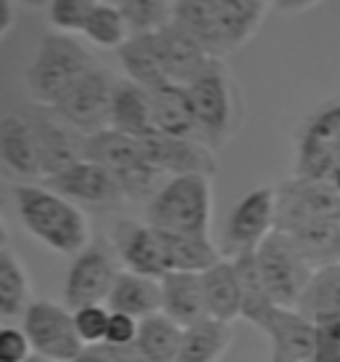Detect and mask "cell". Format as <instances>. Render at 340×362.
<instances>
[{"label": "cell", "instance_id": "6", "mask_svg": "<svg viewBox=\"0 0 340 362\" xmlns=\"http://www.w3.org/2000/svg\"><path fill=\"white\" fill-rule=\"evenodd\" d=\"M340 168V93L322 102L298 125L293 176L329 181Z\"/></svg>", "mask_w": 340, "mask_h": 362}, {"label": "cell", "instance_id": "48", "mask_svg": "<svg viewBox=\"0 0 340 362\" xmlns=\"http://www.w3.org/2000/svg\"><path fill=\"white\" fill-rule=\"evenodd\" d=\"M30 362H51V360H43V357H32Z\"/></svg>", "mask_w": 340, "mask_h": 362}, {"label": "cell", "instance_id": "23", "mask_svg": "<svg viewBox=\"0 0 340 362\" xmlns=\"http://www.w3.org/2000/svg\"><path fill=\"white\" fill-rule=\"evenodd\" d=\"M152 93V115H154V131L178 139H200L197 134V117L189 99V90L181 83H165Z\"/></svg>", "mask_w": 340, "mask_h": 362}, {"label": "cell", "instance_id": "25", "mask_svg": "<svg viewBox=\"0 0 340 362\" xmlns=\"http://www.w3.org/2000/svg\"><path fill=\"white\" fill-rule=\"evenodd\" d=\"M202 288L207 317H216L224 322H234L242 317V285L231 259H221L210 269H205Z\"/></svg>", "mask_w": 340, "mask_h": 362}, {"label": "cell", "instance_id": "10", "mask_svg": "<svg viewBox=\"0 0 340 362\" xmlns=\"http://www.w3.org/2000/svg\"><path fill=\"white\" fill-rule=\"evenodd\" d=\"M117 80L99 64L88 69L51 110L83 136H93L109 128L112 96Z\"/></svg>", "mask_w": 340, "mask_h": 362}, {"label": "cell", "instance_id": "30", "mask_svg": "<svg viewBox=\"0 0 340 362\" xmlns=\"http://www.w3.org/2000/svg\"><path fill=\"white\" fill-rule=\"evenodd\" d=\"M181 341H183V325L168 315H157L141 320L138 328L136 349L147 362H178L181 354Z\"/></svg>", "mask_w": 340, "mask_h": 362}, {"label": "cell", "instance_id": "42", "mask_svg": "<svg viewBox=\"0 0 340 362\" xmlns=\"http://www.w3.org/2000/svg\"><path fill=\"white\" fill-rule=\"evenodd\" d=\"M319 3H324V0H274L272 8L277 13H284V16H295V13H306L311 8H317Z\"/></svg>", "mask_w": 340, "mask_h": 362}, {"label": "cell", "instance_id": "41", "mask_svg": "<svg viewBox=\"0 0 340 362\" xmlns=\"http://www.w3.org/2000/svg\"><path fill=\"white\" fill-rule=\"evenodd\" d=\"M314 362H340V320L319 325V346Z\"/></svg>", "mask_w": 340, "mask_h": 362}, {"label": "cell", "instance_id": "38", "mask_svg": "<svg viewBox=\"0 0 340 362\" xmlns=\"http://www.w3.org/2000/svg\"><path fill=\"white\" fill-rule=\"evenodd\" d=\"M72 317H75V328H78V336L83 339L85 346H99L107 339V325H109V317H112V309L107 304H85L72 309Z\"/></svg>", "mask_w": 340, "mask_h": 362}, {"label": "cell", "instance_id": "12", "mask_svg": "<svg viewBox=\"0 0 340 362\" xmlns=\"http://www.w3.org/2000/svg\"><path fill=\"white\" fill-rule=\"evenodd\" d=\"M120 272L123 264L117 259L112 243L107 245L102 240H93L88 248L72 259L64 280V304L69 309L85 304H107Z\"/></svg>", "mask_w": 340, "mask_h": 362}, {"label": "cell", "instance_id": "18", "mask_svg": "<svg viewBox=\"0 0 340 362\" xmlns=\"http://www.w3.org/2000/svg\"><path fill=\"white\" fill-rule=\"evenodd\" d=\"M0 160L8 176L22 181L43 179L37 141L24 112H8L0 120Z\"/></svg>", "mask_w": 340, "mask_h": 362}, {"label": "cell", "instance_id": "27", "mask_svg": "<svg viewBox=\"0 0 340 362\" xmlns=\"http://www.w3.org/2000/svg\"><path fill=\"white\" fill-rule=\"evenodd\" d=\"M117 59L125 69V78L154 90L170 83L159 59L157 37L154 35H130V40L117 51Z\"/></svg>", "mask_w": 340, "mask_h": 362}, {"label": "cell", "instance_id": "2", "mask_svg": "<svg viewBox=\"0 0 340 362\" xmlns=\"http://www.w3.org/2000/svg\"><path fill=\"white\" fill-rule=\"evenodd\" d=\"M147 224L159 232L210 238L213 184L205 173L170 176L147 203Z\"/></svg>", "mask_w": 340, "mask_h": 362}, {"label": "cell", "instance_id": "47", "mask_svg": "<svg viewBox=\"0 0 340 362\" xmlns=\"http://www.w3.org/2000/svg\"><path fill=\"white\" fill-rule=\"evenodd\" d=\"M272 362H293V360H284V357H279V354H272Z\"/></svg>", "mask_w": 340, "mask_h": 362}, {"label": "cell", "instance_id": "17", "mask_svg": "<svg viewBox=\"0 0 340 362\" xmlns=\"http://www.w3.org/2000/svg\"><path fill=\"white\" fill-rule=\"evenodd\" d=\"M258 328L272 341V354L293 362H314L319 346V325L298 309L274 306Z\"/></svg>", "mask_w": 340, "mask_h": 362}, {"label": "cell", "instance_id": "49", "mask_svg": "<svg viewBox=\"0 0 340 362\" xmlns=\"http://www.w3.org/2000/svg\"><path fill=\"white\" fill-rule=\"evenodd\" d=\"M107 3H117V6H120V3H123V0H107Z\"/></svg>", "mask_w": 340, "mask_h": 362}, {"label": "cell", "instance_id": "31", "mask_svg": "<svg viewBox=\"0 0 340 362\" xmlns=\"http://www.w3.org/2000/svg\"><path fill=\"white\" fill-rule=\"evenodd\" d=\"M269 8L272 6L263 0H218L229 51H239L242 45H248L258 35Z\"/></svg>", "mask_w": 340, "mask_h": 362}, {"label": "cell", "instance_id": "1", "mask_svg": "<svg viewBox=\"0 0 340 362\" xmlns=\"http://www.w3.org/2000/svg\"><path fill=\"white\" fill-rule=\"evenodd\" d=\"M13 203L22 226L40 245L59 256H78L91 245V224L78 203L67 200L43 181H22L13 187Z\"/></svg>", "mask_w": 340, "mask_h": 362}, {"label": "cell", "instance_id": "16", "mask_svg": "<svg viewBox=\"0 0 340 362\" xmlns=\"http://www.w3.org/2000/svg\"><path fill=\"white\" fill-rule=\"evenodd\" d=\"M147 160L165 176H183V173H205L216 176V149H210L200 139H178V136L149 134L141 139Z\"/></svg>", "mask_w": 340, "mask_h": 362}, {"label": "cell", "instance_id": "32", "mask_svg": "<svg viewBox=\"0 0 340 362\" xmlns=\"http://www.w3.org/2000/svg\"><path fill=\"white\" fill-rule=\"evenodd\" d=\"M32 288L24 264L16 259V253L8 248V243H3L0 248V317L8 322L27 312V306L32 304Z\"/></svg>", "mask_w": 340, "mask_h": 362}, {"label": "cell", "instance_id": "44", "mask_svg": "<svg viewBox=\"0 0 340 362\" xmlns=\"http://www.w3.org/2000/svg\"><path fill=\"white\" fill-rule=\"evenodd\" d=\"M75 362H107V360H104V354L99 346H85V351H83Z\"/></svg>", "mask_w": 340, "mask_h": 362}, {"label": "cell", "instance_id": "21", "mask_svg": "<svg viewBox=\"0 0 340 362\" xmlns=\"http://www.w3.org/2000/svg\"><path fill=\"white\" fill-rule=\"evenodd\" d=\"M173 24L186 30L194 40H200L210 57L224 59L226 54H231L224 35V24H221L218 0H176Z\"/></svg>", "mask_w": 340, "mask_h": 362}, {"label": "cell", "instance_id": "4", "mask_svg": "<svg viewBox=\"0 0 340 362\" xmlns=\"http://www.w3.org/2000/svg\"><path fill=\"white\" fill-rule=\"evenodd\" d=\"M85 158L112 170L130 203H149L168 179L147 160L141 139L120 134L114 128H104L85 139Z\"/></svg>", "mask_w": 340, "mask_h": 362}, {"label": "cell", "instance_id": "5", "mask_svg": "<svg viewBox=\"0 0 340 362\" xmlns=\"http://www.w3.org/2000/svg\"><path fill=\"white\" fill-rule=\"evenodd\" d=\"M197 117V134L210 149H221L237 134V90L224 59H213L186 86Z\"/></svg>", "mask_w": 340, "mask_h": 362}, {"label": "cell", "instance_id": "11", "mask_svg": "<svg viewBox=\"0 0 340 362\" xmlns=\"http://www.w3.org/2000/svg\"><path fill=\"white\" fill-rule=\"evenodd\" d=\"M314 221H340V194L332 181L293 176L277 187V229L293 232Z\"/></svg>", "mask_w": 340, "mask_h": 362}, {"label": "cell", "instance_id": "43", "mask_svg": "<svg viewBox=\"0 0 340 362\" xmlns=\"http://www.w3.org/2000/svg\"><path fill=\"white\" fill-rule=\"evenodd\" d=\"M3 8V19H0V37H6L8 30L13 27V0H0Z\"/></svg>", "mask_w": 340, "mask_h": 362}, {"label": "cell", "instance_id": "14", "mask_svg": "<svg viewBox=\"0 0 340 362\" xmlns=\"http://www.w3.org/2000/svg\"><path fill=\"white\" fill-rule=\"evenodd\" d=\"M43 184L64 194L72 203L88 205V208H117L128 200L112 170L91 158H83L67 170H61L51 179H43Z\"/></svg>", "mask_w": 340, "mask_h": 362}, {"label": "cell", "instance_id": "15", "mask_svg": "<svg viewBox=\"0 0 340 362\" xmlns=\"http://www.w3.org/2000/svg\"><path fill=\"white\" fill-rule=\"evenodd\" d=\"M112 243L117 259L123 269L138 272L147 277L162 280L168 274V261L159 232L147 221H133V218H120L112 229Z\"/></svg>", "mask_w": 340, "mask_h": 362}, {"label": "cell", "instance_id": "37", "mask_svg": "<svg viewBox=\"0 0 340 362\" xmlns=\"http://www.w3.org/2000/svg\"><path fill=\"white\" fill-rule=\"evenodd\" d=\"M96 0H51L48 19L56 33L64 35H83V27L91 16Z\"/></svg>", "mask_w": 340, "mask_h": 362}, {"label": "cell", "instance_id": "35", "mask_svg": "<svg viewBox=\"0 0 340 362\" xmlns=\"http://www.w3.org/2000/svg\"><path fill=\"white\" fill-rule=\"evenodd\" d=\"M231 261L237 267L239 285H242V320H248V322H253L258 328L277 304H274L269 291H266L255 253H248V256H239V259Z\"/></svg>", "mask_w": 340, "mask_h": 362}, {"label": "cell", "instance_id": "7", "mask_svg": "<svg viewBox=\"0 0 340 362\" xmlns=\"http://www.w3.org/2000/svg\"><path fill=\"white\" fill-rule=\"evenodd\" d=\"M255 261H258V269H261V277L274 304L298 309L317 269L303 256V250L295 245V240L287 232L277 229L255 250Z\"/></svg>", "mask_w": 340, "mask_h": 362}, {"label": "cell", "instance_id": "8", "mask_svg": "<svg viewBox=\"0 0 340 362\" xmlns=\"http://www.w3.org/2000/svg\"><path fill=\"white\" fill-rule=\"evenodd\" d=\"M272 232H277V187H255L229 211L218 248L224 259H239L255 253Z\"/></svg>", "mask_w": 340, "mask_h": 362}, {"label": "cell", "instance_id": "24", "mask_svg": "<svg viewBox=\"0 0 340 362\" xmlns=\"http://www.w3.org/2000/svg\"><path fill=\"white\" fill-rule=\"evenodd\" d=\"M107 306L112 312H123L136 320L162 312V283L157 277H147L138 272L123 269L112 285V293L107 298Z\"/></svg>", "mask_w": 340, "mask_h": 362}, {"label": "cell", "instance_id": "3", "mask_svg": "<svg viewBox=\"0 0 340 362\" xmlns=\"http://www.w3.org/2000/svg\"><path fill=\"white\" fill-rule=\"evenodd\" d=\"M96 67L85 45H80L72 35L48 33L40 37L30 69H27V90L35 104H54L78 83L88 69Z\"/></svg>", "mask_w": 340, "mask_h": 362}, {"label": "cell", "instance_id": "33", "mask_svg": "<svg viewBox=\"0 0 340 362\" xmlns=\"http://www.w3.org/2000/svg\"><path fill=\"white\" fill-rule=\"evenodd\" d=\"M83 37L91 45H96V48L120 51L130 40V27H128L123 8L117 3L96 0L91 16H88V22L83 27Z\"/></svg>", "mask_w": 340, "mask_h": 362}, {"label": "cell", "instance_id": "36", "mask_svg": "<svg viewBox=\"0 0 340 362\" xmlns=\"http://www.w3.org/2000/svg\"><path fill=\"white\" fill-rule=\"evenodd\" d=\"M130 35H154L173 24L176 0H123L120 3Z\"/></svg>", "mask_w": 340, "mask_h": 362}, {"label": "cell", "instance_id": "28", "mask_svg": "<svg viewBox=\"0 0 340 362\" xmlns=\"http://www.w3.org/2000/svg\"><path fill=\"white\" fill-rule=\"evenodd\" d=\"M159 232V229H157ZM168 272H205L224 259V253L210 238L200 235H176V232H159Z\"/></svg>", "mask_w": 340, "mask_h": 362}, {"label": "cell", "instance_id": "19", "mask_svg": "<svg viewBox=\"0 0 340 362\" xmlns=\"http://www.w3.org/2000/svg\"><path fill=\"white\" fill-rule=\"evenodd\" d=\"M154 37H157L159 59H162V67H165L170 83L189 86L216 59L205 51V45L200 40H194L178 24H168L165 30L154 33Z\"/></svg>", "mask_w": 340, "mask_h": 362}, {"label": "cell", "instance_id": "9", "mask_svg": "<svg viewBox=\"0 0 340 362\" xmlns=\"http://www.w3.org/2000/svg\"><path fill=\"white\" fill-rule=\"evenodd\" d=\"M22 328L32 344L35 357L51 362H75L85 351L67 304L35 298L22 315Z\"/></svg>", "mask_w": 340, "mask_h": 362}, {"label": "cell", "instance_id": "46", "mask_svg": "<svg viewBox=\"0 0 340 362\" xmlns=\"http://www.w3.org/2000/svg\"><path fill=\"white\" fill-rule=\"evenodd\" d=\"M329 181H332V187H335V189H338V194H340V168L332 173V179H329Z\"/></svg>", "mask_w": 340, "mask_h": 362}, {"label": "cell", "instance_id": "45", "mask_svg": "<svg viewBox=\"0 0 340 362\" xmlns=\"http://www.w3.org/2000/svg\"><path fill=\"white\" fill-rule=\"evenodd\" d=\"M16 3L24 8H48L51 6V0H16Z\"/></svg>", "mask_w": 340, "mask_h": 362}, {"label": "cell", "instance_id": "26", "mask_svg": "<svg viewBox=\"0 0 340 362\" xmlns=\"http://www.w3.org/2000/svg\"><path fill=\"white\" fill-rule=\"evenodd\" d=\"M234 344L231 322L202 317L183 328L181 354L178 362H221Z\"/></svg>", "mask_w": 340, "mask_h": 362}, {"label": "cell", "instance_id": "13", "mask_svg": "<svg viewBox=\"0 0 340 362\" xmlns=\"http://www.w3.org/2000/svg\"><path fill=\"white\" fill-rule=\"evenodd\" d=\"M27 120L32 125L35 141H37V155H40V170L43 179H51L69 165H75L85 158V139L80 131L67 125L51 107L35 104V110H27ZM40 179V181H43Z\"/></svg>", "mask_w": 340, "mask_h": 362}, {"label": "cell", "instance_id": "29", "mask_svg": "<svg viewBox=\"0 0 340 362\" xmlns=\"http://www.w3.org/2000/svg\"><path fill=\"white\" fill-rule=\"evenodd\" d=\"M298 312H303L317 325L340 320V261L314 272L306 293L298 304Z\"/></svg>", "mask_w": 340, "mask_h": 362}, {"label": "cell", "instance_id": "39", "mask_svg": "<svg viewBox=\"0 0 340 362\" xmlns=\"http://www.w3.org/2000/svg\"><path fill=\"white\" fill-rule=\"evenodd\" d=\"M32 357V344L27 339L24 328L6 322L0 328V362H30Z\"/></svg>", "mask_w": 340, "mask_h": 362}, {"label": "cell", "instance_id": "20", "mask_svg": "<svg viewBox=\"0 0 340 362\" xmlns=\"http://www.w3.org/2000/svg\"><path fill=\"white\" fill-rule=\"evenodd\" d=\"M109 128L128 134L133 139H147L154 134V115H152V93L133 80H117L112 96Z\"/></svg>", "mask_w": 340, "mask_h": 362}, {"label": "cell", "instance_id": "50", "mask_svg": "<svg viewBox=\"0 0 340 362\" xmlns=\"http://www.w3.org/2000/svg\"><path fill=\"white\" fill-rule=\"evenodd\" d=\"M263 3H269V6H272V3H274V0H263Z\"/></svg>", "mask_w": 340, "mask_h": 362}, {"label": "cell", "instance_id": "22", "mask_svg": "<svg viewBox=\"0 0 340 362\" xmlns=\"http://www.w3.org/2000/svg\"><path fill=\"white\" fill-rule=\"evenodd\" d=\"M159 283H162V315H168L183 328L207 317L202 272H168Z\"/></svg>", "mask_w": 340, "mask_h": 362}, {"label": "cell", "instance_id": "40", "mask_svg": "<svg viewBox=\"0 0 340 362\" xmlns=\"http://www.w3.org/2000/svg\"><path fill=\"white\" fill-rule=\"evenodd\" d=\"M138 328H141V320L123 315V312H112L104 344H109V346H136Z\"/></svg>", "mask_w": 340, "mask_h": 362}, {"label": "cell", "instance_id": "34", "mask_svg": "<svg viewBox=\"0 0 340 362\" xmlns=\"http://www.w3.org/2000/svg\"><path fill=\"white\" fill-rule=\"evenodd\" d=\"M287 235L314 264V269L340 261V221H314V224L298 226Z\"/></svg>", "mask_w": 340, "mask_h": 362}]
</instances>
